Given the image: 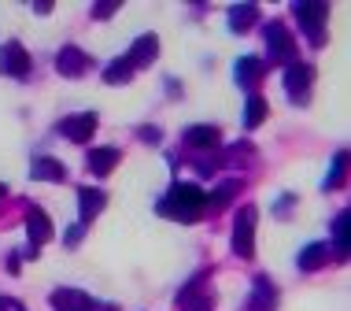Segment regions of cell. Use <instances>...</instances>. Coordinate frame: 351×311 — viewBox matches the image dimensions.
I'll return each instance as SVG.
<instances>
[{"label": "cell", "mask_w": 351, "mask_h": 311, "mask_svg": "<svg viewBox=\"0 0 351 311\" xmlns=\"http://www.w3.org/2000/svg\"><path fill=\"white\" fill-rule=\"evenodd\" d=\"M104 204H108V193L104 189H78V207H82V222H89L93 215H100L104 211Z\"/></svg>", "instance_id": "e0dca14e"}, {"label": "cell", "mask_w": 351, "mask_h": 311, "mask_svg": "<svg viewBox=\"0 0 351 311\" xmlns=\"http://www.w3.org/2000/svg\"><path fill=\"white\" fill-rule=\"evenodd\" d=\"M185 145L207 152V148L218 145V130H215V126H189V130H185Z\"/></svg>", "instance_id": "ac0fdd59"}, {"label": "cell", "mask_w": 351, "mask_h": 311, "mask_svg": "<svg viewBox=\"0 0 351 311\" xmlns=\"http://www.w3.org/2000/svg\"><path fill=\"white\" fill-rule=\"evenodd\" d=\"M82 233H85V226H82V222H78V226H71V230H67V238H63V244H67V249H74V244L82 241Z\"/></svg>", "instance_id": "484cf974"}, {"label": "cell", "mask_w": 351, "mask_h": 311, "mask_svg": "<svg viewBox=\"0 0 351 311\" xmlns=\"http://www.w3.org/2000/svg\"><path fill=\"white\" fill-rule=\"evenodd\" d=\"M0 311H26L15 297H0Z\"/></svg>", "instance_id": "83f0119b"}, {"label": "cell", "mask_w": 351, "mask_h": 311, "mask_svg": "<svg viewBox=\"0 0 351 311\" xmlns=\"http://www.w3.org/2000/svg\"><path fill=\"white\" fill-rule=\"evenodd\" d=\"M178 304H182L185 311H211L215 308V293H211V289H204V281H193V286L182 289Z\"/></svg>", "instance_id": "9c48e42d"}, {"label": "cell", "mask_w": 351, "mask_h": 311, "mask_svg": "<svg viewBox=\"0 0 351 311\" xmlns=\"http://www.w3.org/2000/svg\"><path fill=\"white\" fill-rule=\"evenodd\" d=\"M233 252L241 260H252L255 256V207H241L233 222Z\"/></svg>", "instance_id": "7a4b0ae2"}, {"label": "cell", "mask_w": 351, "mask_h": 311, "mask_svg": "<svg viewBox=\"0 0 351 311\" xmlns=\"http://www.w3.org/2000/svg\"><path fill=\"white\" fill-rule=\"evenodd\" d=\"M26 233H30V244H37V249H41L45 241H52V219L41 207H30V211H26Z\"/></svg>", "instance_id": "30bf717a"}, {"label": "cell", "mask_w": 351, "mask_h": 311, "mask_svg": "<svg viewBox=\"0 0 351 311\" xmlns=\"http://www.w3.org/2000/svg\"><path fill=\"white\" fill-rule=\"evenodd\" d=\"M89 56H85L82 49H74V45H67V49H60V56H56V71L63 74V78H82L85 71H89Z\"/></svg>", "instance_id": "ba28073f"}, {"label": "cell", "mask_w": 351, "mask_h": 311, "mask_svg": "<svg viewBox=\"0 0 351 311\" xmlns=\"http://www.w3.org/2000/svg\"><path fill=\"white\" fill-rule=\"evenodd\" d=\"M130 78H134V67H130L126 56L115 63H108V71H104V82H108V86H122V82H130Z\"/></svg>", "instance_id": "ffe728a7"}, {"label": "cell", "mask_w": 351, "mask_h": 311, "mask_svg": "<svg viewBox=\"0 0 351 311\" xmlns=\"http://www.w3.org/2000/svg\"><path fill=\"white\" fill-rule=\"evenodd\" d=\"M156 56H159V37L156 34H145V37H137V41H134V49H130L126 60H130V67L137 71V67H148Z\"/></svg>", "instance_id": "8fae6325"}, {"label": "cell", "mask_w": 351, "mask_h": 311, "mask_svg": "<svg viewBox=\"0 0 351 311\" xmlns=\"http://www.w3.org/2000/svg\"><path fill=\"white\" fill-rule=\"evenodd\" d=\"M119 159H122V152H119L115 145H104V148H93L85 163H89V171H93V174H100V178H104V174H111V171L119 167Z\"/></svg>", "instance_id": "7c38bea8"}, {"label": "cell", "mask_w": 351, "mask_h": 311, "mask_svg": "<svg viewBox=\"0 0 351 311\" xmlns=\"http://www.w3.org/2000/svg\"><path fill=\"white\" fill-rule=\"evenodd\" d=\"M0 71L12 74V78H26L30 74V56L19 41H8L4 49H0Z\"/></svg>", "instance_id": "52a82bcc"}, {"label": "cell", "mask_w": 351, "mask_h": 311, "mask_svg": "<svg viewBox=\"0 0 351 311\" xmlns=\"http://www.w3.org/2000/svg\"><path fill=\"white\" fill-rule=\"evenodd\" d=\"M311 82H315V71H311L307 63H289V71H285V89H289L292 104L311 100Z\"/></svg>", "instance_id": "5b68a950"}, {"label": "cell", "mask_w": 351, "mask_h": 311, "mask_svg": "<svg viewBox=\"0 0 351 311\" xmlns=\"http://www.w3.org/2000/svg\"><path fill=\"white\" fill-rule=\"evenodd\" d=\"M60 134L71 137L74 145H85L93 134H97V111H82V115H71L60 122Z\"/></svg>", "instance_id": "8992f818"}, {"label": "cell", "mask_w": 351, "mask_h": 311, "mask_svg": "<svg viewBox=\"0 0 351 311\" xmlns=\"http://www.w3.org/2000/svg\"><path fill=\"white\" fill-rule=\"evenodd\" d=\"M274 308H278V289H274V281L270 278H255L248 311H274Z\"/></svg>", "instance_id": "5bb4252c"}, {"label": "cell", "mask_w": 351, "mask_h": 311, "mask_svg": "<svg viewBox=\"0 0 351 311\" xmlns=\"http://www.w3.org/2000/svg\"><path fill=\"white\" fill-rule=\"evenodd\" d=\"M141 137H145V141H159V130H148L145 126V130H141Z\"/></svg>", "instance_id": "f1b7e54d"}, {"label": "cell", "mask_w": 351, "mask_h": 311, "mask_svg": "<svg viewBox=\"0 0 351 311\" xmlns=\"http://www.w3.org/2000/svg\"><path fill=\"white\" fill-rule=\"evenodd\" d=\"M344 174H348V156L337 152L333 156V171L326 174V182H322V185H326V189H340V185H344Z\"/></svg>", "instance_id": "603a6c76"}, {"label": "cell", "mask_w": 351, "mask_h": 311, "mask_svg": "<svg viewBox=\"0 0 351 311\" xmlns=\"http://www.w3.org/2000/svg\"><path fill=\"white\" fill-rule=\"evenodd\" d=\"M4 193H8V189H4V182H0V196H4Z\"/></svg>", "instance_id": "4dcf8cb0"}, {"label": "cell", "mask_w": 351, "mask_h": 311, "mask_svg": "<svg viewBox=\"0 0 351 311\" xmlns=\"http://www.w3.org/2000/svg\"><path fill=\"white\" fill-rule=\"evenodd\" d=\"M267 49H270V60L289 63V60H296V37H292V30L285 23H270L267 26Z\"/></svg>", "instance_id": "277c9868"}, {"label": "cell", "mask_w": 351, "mask_h": 311, "mask_svg": "<svg viewBox=\"0 0 351 311\" xmlns=\"http://www.w3.org/2000/svg\"><path fill=\"white\" fill-rule=\"evenodd\" d=\"M233 193H237V182H226V185H218V189L207 196V211H222L226 204L233 200Z\"/></svg>", "instance_id": "d4e9b609"}, {"label": "cell", "mask_w": 351, "mask_h": 311, "mask_svg": "<svg viewBox=\"0 0 351 311\" xmlns=\"http://www.w3.org/2000/svg\"><path fill=\"white\" fill-rule=\"evenodd\" d=\"M300 270H318V267H326V263H329V244H307V249H303L300 252Z\"/></svg>", "instance_id": "d6986e66"}, {"label": "cell", "mask_w": 351, "mask_h": 311, "mask_svg": "<svg viewBox=\"0 0 351 311\" xmlns=\"http://www.w3.org/2000/svg\"><path fill=\"white\" fill-rule=\"evenodd\" d=\"M204 211H207V193L196 189V185L178 182L174 189L159 200V215L178 219V222H196V219H204Z\"/></svg>", "instance_id": "6da1fadb"}, {"label": "cell", "mask_w": 351, "mask_h": 311, "mask_svg": "<svg viewBox=\"0 0 351 311\" xmlns=\"http://www.w3.org/2000/svg\"><path fill=\"white\" fill-rule=\"evenodd\" d=\"M333 249H337L340 260L348 256V211H340L337 222H333Z\"/></svg>", "instance_id": "cb8c5ba5"}, {"label": "cell", "mask_w": 351, "mask_h": 311, "mask_svg": "<svg viewBox=\"0 0 351 311\" xmlns=\"http://www.w3.org/2000/svg\"><path fill=\"white\" fill-rule=\"evenodd\" d=\"M296 15H300V26L311 37V45H326V15H329V4H296Z\"/></svg>", "instance_id": "3957f363"}, {"label": "cell", "mask_w": 351, "mask_h": 311, "mask_svg": "<svg viewBox=\"0 0 351 311\" xmlns=\"http://www.w3.org/2000/svg\"><path fill=\"white\" fill-rule=\"evenodd\" d=\"M30 178H37V182H63V178H67V167L52 156H37L30 163Z\"/></svg>", "instance_id": "9a60e30c"}, {"label": "cell", "mask_w": 351, "mask_h": 311, "mask_svg": "<svg viewBox=\"0 0 351 311\" xmlns=\"http://www.w3.org/2000/svg\"><path fill=\"white\" fill-rule=\"evenodd\" d=\"M267 111L270 108H267V100H263V97H248V108H244V126L255 130L263 119H267Z\"/></svg>", "instance_id": "7402d4cb"}, {"label": "cell", "mask_w": 351, "mask_h": 311, "mask_svg": "<svg viewBox=\"0 0 351 311\" xmlns=\"http://www.w3.org/2000/svg\"><path fill=\"white\" fill-rule=\"evenodd\" d=\"M52 308L56 311H89L93 297L82 293V289H56V293H52Z\"/></svg>", "instance_id": "4fadbf2b"}, {"label": "cell", "mask_w": 351, "mask_h": 311, "mask_svg": "<svg viewBox=\"0 0 351 311\" xmlns=\"http://www.w3.org/2000/svg\"><path fill=\"white\" fill-rule=\"evenodd\" d=\"M119 12V0H111V4H97V8H93V15H97V19H108V15H115Z\"/></svg>", "instance_id": "4316f807"}, {"label": "cell", "mask_w": 351, "mask_h": 311, "mask_svg": "<svg viewBox=\"0 0 351 311\" xmlns=\"http://www.w3.org/2000/svg\"><path fill=\"white\" fill-rule=\"evenodd\" d=\"M89 311H115V308H104V304H93Z\"/></svg>", "instance_id": "f546056e"}, {"label": "cell", "mask_w": 351, "mask_h": 311, "mask_svg": "<svg viewBox=\"0 0 351 311\" xmlns=\"http://www.w3.org/2000/svg\"><path fill=\"white\" fill-rule=\"evenodd\" d=\"M255 19H259V12H255L252 4H241V8H230V30H248V26L255 23Z\"/></svg>", "instance_id": "44dd1931"}, {"label": "cell", "mask_w": 351, "mask_h": 311, "mask_svg": "<svg viewBox=\"0 0 351 311\" xmlns=\"http://www.w3.org/2000/svg\"><path fill=\"white\" fill-rule=\"evenodd\" d=\"M259 74H263V60H259V56H241L237 67H233L237 86H244V89H252L255 82H259Z\"/></svg>", "instance_id": "2e32d148"}]
</instances>
